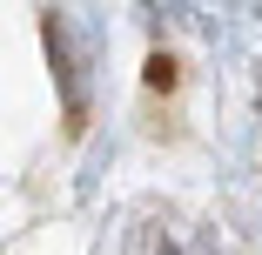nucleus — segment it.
Instances as JSON below:
<instances>
[{
  "label": "nucleus",
  "instance_id": "obj_1",
  "mask_svg": "<svg viewBox=\"0 0 262 255\" xmlns=\"http://www.w3.org/2000/svg\"><path fill=\"white\" fill-rule=\"evenodd\" d=\"M148 81H155V87H175V61L155 54V61H148Z\"/></svg>",
  "mask_w": 262,
  "mask_h": 255
}]
</instances>
